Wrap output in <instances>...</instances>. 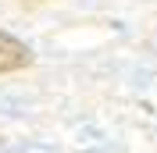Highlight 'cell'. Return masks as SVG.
<instances>
[{
    "instance_id": "cell-2",
    "label": "cell",
    "mask_w": 157,
    "mask_h": 153,
    "mask_svg": "<svg viewBox=\"0 0 157 153\" xmlns=\"http://www.w3.org/2000/svg\"><path fill=\"white\" fill-rule=\"evenodd\" d=\"M25 4H47V0H25Z\"/></svg>"
},
{
    "instance_id": "cell-1",
    "label": "cell",
    "mask_w": 157,
    "mask_h": 153,
    "mask_svg": "<svg viewBox=\"0 0 157 153\" xmlns=\"http://www.w3.org/2000/svg\"><path fill=\"white\" fill-rule=\"evenodd\" d=\"M32 64V54L29 47L21 43V39H14L11 32L0 29V75H11V71H21V68Z\"/></svg>"
}]
</instances>
